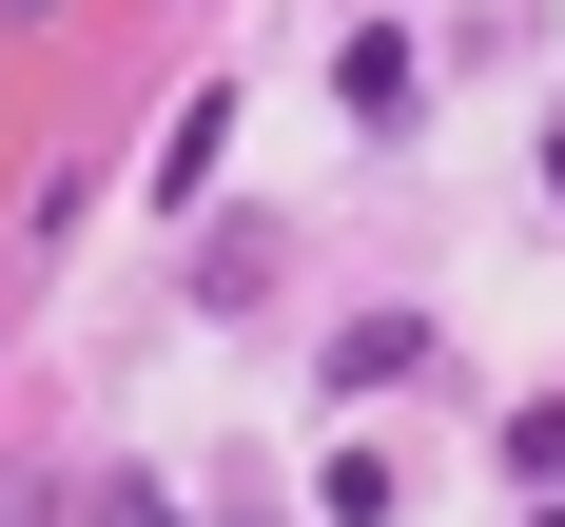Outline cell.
<instances>
[{
    "mask_svg": "<svg viewBox=\"0 0 565 527\" xmlns=\"http://www.w3.org/2000/svg\"><path fill=\"white\" fill-rule=\"evenodd\" d=\"M391 371H429V313H351V333H332V391H391Z\"/></svg>",
    "mask_w": 565,
    "mask_h": 527,
    "instance_id": "1",
    "label": "cell"
},
{
    "mask_svg": "<svg viewBox=\"0 0 565 527\" xmlns=\"http://www.w3.org/2000/svg\"><path fill=\"white\" fill-rule=\"evenodd\" d=\"M215 157H234V98L195 78V98H175V137H157V196H175V215H195V176H215Z\"/></svg>",
    "mask_w": 565,
    "mask_h": 527,
    "instance_id": "2",
    "label": "cell"
},
{
    "mask_svg": "<svg viewBox=\"0 0 565 527\" xmlns=\"http://www.w3.org/2000/svg\"><path fill=\"white\" fill-rule=\"evenodd\" d=\"M332 98H351V117H409V40H391V20H351V59H332Z\"/></svg>",
    "mask_w": 565,
    "mask_h": 527,
    "instance_id": "3",
    "label": "cell"
},
{
    "mask_svg": "<svg viewBox=\"0 0 565 527\" xmlns=\"http://www.w3.org/2000/svg\"><path fill=\"white\" fill-rule=\"evenodd\" d=\"M391 488H409L391 450H332V468H312V508H332V527H391Z\"/></svg>",
    "mask_w": 565,
    "mask_h": 527,
    "instance_id": "4",
    "label": "cell"
},
{
    "mask_svg": "<svg viewBox=\"0 0 565 527\" xmlns=\"http://www.w3.org/2000/svg\"><path fill=\"white\" fill-rule=\"evenodd\" d=\"M508 468H526V508L565 488V410H508Z\"/></svg>",
    "mask_w": 565,
    "mask_h": 527,
    "instance_id": "5",
    "label": "cell"
},
{
    "mask_svg": "<svg viewBox=\"0 0 565 527\" xmlns=\"http://www.w3.org/2000/svg\"><path fill=\"white\" fill-rule=\"evenodd\" d=\"M526 527H565V488H546V508H526Z\"/></svg>",
    "mask_w": 565,
    "mask_h": 527,
    "instance_id": "6",
    "label": "cell"
}]
</instances>
